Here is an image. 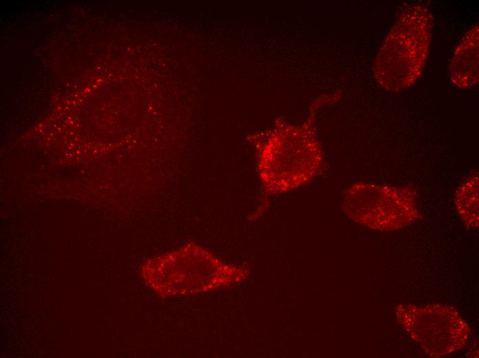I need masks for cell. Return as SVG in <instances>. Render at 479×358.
Wrapping results in <instances>:
<instances>
[{
  "label": "cell",
  "instance_id": "cell-4",
  "mask_svg": "<svg viewBox=\"0 0 479 358\" xmlns=\"http://www.w3.org/2000/svg\"><path fill=\"white\" fill-rule=\"evenodd\" d=\"M394 313L397 322L431 357L451 354L468 343L470 328L452 306L398 304Z\"/></svg>",
  "mask_w": 479,
  "mask_h": 358
},
{
  "label": "cell",
  "instance_id": "cell-3",
  "mask_svg": "<svg viewBox=\"0 0 479 358\" xmlns=\"http://www.w3.org/2000/svg\"><path fill=\"white\" fill-rule=\"evenodd\" d=\"M343 211L354 222L372 229H401L419 218L416 195L408 187L358 182L345 189Z\"/></svg>",
  "mask_w": 479,
  "mask_h": 358
},
{
  "label": "cell",
  "instance_id": "cell-5",
  "mask_svg": "<svg viewBox=\"0 0 479 358\" xmlns=\"http://www.w3.org/2000/svg\"><path fill=\"white\" fill-rule=\"evenodd\" d=\"M478 23L468 30L451 60L449 77L458 88H471L478 85Z\"/></svg>",
  "mask_w": 479,
  "mask_h": 358
},
{
  "label": "cell",
  "instance_id": "cell-1",
  "mask_svg": "<svg viewBox=\"0 0 479 358\" xmlns=\"http://www.w3.org/2000/svg\"><path fill=\"white\" fill-rule=\"evenodd\" d=\"M433 25L424 5L409 6L400 13L373 65L374 78L383 88L398 92L418 80L428 58Z\"/></svg>",
  "mask_w": 479,
  "mask_h": 358
},
{
  "label": "cell",
  "instance_id": "cell-6",
  "mask_svg": "<svg viewBox=\"0 0 479 358\" xmlns=\"http://www.w3.org/2000/svg\"><path fill=\"white\" fill-rule=\"evenodd\" d=\"M454 202L464 225L468 229H478V176H470L458 188Z\"/></svg>",
  "mask_w": 479,
  "mask_h": 358
},
{
  "label": "cell",
  "instance_id": "cell-2",
  "mask_svg": "<svg viewBox=\"0 0 479 358\" xmlns=\"http://www.w3.org/2000/svg\"><path fill=\"white\" fill-rule=\"evenodd\" d=\"M323 169V153L309 123L275 128L262 146L257 163L265 197L295 190Z\"/></svg>",
  "mask_w": 479,
  "mask_h": 358
}]
</instances>
